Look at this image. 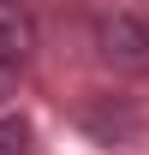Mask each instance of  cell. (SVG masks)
<instances>
[{"label": "cell", "instance_id": "obj_2", "mask_svg": "<svg viewBox=\"0 0 149 155\" xmlns=\"http://www.w3.org/2000/svg\"><path fill=\"white\" fill-rule=\"evenodd\" d=\"M36 12L24 6V0H0V66H18L24 72V60L36 54Z\"/></svg>", "mask_w": 149, "mask_h": 155}, {"label": "cell", "instance_id": "obj_1", "mask_svg": "<svg viewBox=\"0 0 149 155\" xmlns=\"http://www.w3.org/2000/svg\"><path fill=\"white\" fill-rule=\"evenodd\" d=\"M95 60L119 78H149V18L101 12L95 18Z\"/></svg>", "mask_w": 149, "mask_h": 155}, {"label": "cell", "instance_id": "obj_3", "mask_svg": "<svg viewBox=\"0 0 149 155\" xmlns=\"http://www.w3.org/2000/svg\"><path fill=\"white\" fill-rule=\"evenodd\" d=\"M0 155H30V125H24L18 114L0 119Z\"/></svg>", "mask_w": 149, "mask_h": 155}, {"label": "cell", "instance_id": "obj_4", "mask_svg": "<svg viewBox=\"0 0 149 155\" xmlns=\"http://www.w3.org/2000/svg\"><path fill=\"white\" fill-rule=\"evenodd\" d=\"M18 96V66H0V107Z\"/></svg>", "mask_w": 149, "mask_h": 155}]
</instances>
